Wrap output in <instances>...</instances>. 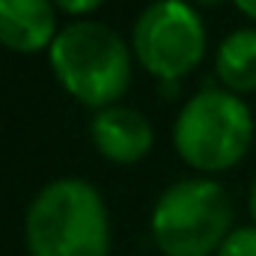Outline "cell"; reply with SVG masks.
<instances>
[{"label": "cell", "mask_w": 256, "mask_h": 256, "mask_svg": "<svg viewBox=\"0 0 256 256\" xmlns=\"http://www.w3.org/2000/svg\"><path fill=\"white\" fill-rule=\"evenodd\" d=\"M24 244L30 256H108L110 214L102 191L80 176L42 185L24 212Z\"/></svg>", "instance_id": "cell-1"}, {"label": "cell", "mask_w": 256, "mask_h": 256, "mask_svg": "<svg viewBox=\"0 0 256 256\" xmlns=\"http://www.w3.org/2000/svg\"><path fill=\"white\" fill-rule=\"evenodd\" d=\"M48 66L66 92L96 114L122 102L131 86L134 54L110 24L78 18L60 27L48 48Z\"/></svg>", "instance_id": "cell-2"}, {"label": "cell", "mask_w": 256, "mask_h": 256, "mask_svg": "<svg viewBox=\"0 0 256 256\" xmlns=\"http://www.w3.org/2000/svg\"><path fill=\"white\" fill-rule=\"evenodd\" d=\"M254 114L242 96L224 86H202L179 108L173 122L176 155L202 176L226 173L250 152Z\"/></svg>", "instance_id": "cell-3"}, {"label": "cell", "mask_w": 256, "mask_h": 256, "mask_svg": "<svg viewBox=\"0 0 256 256\" xmlns=\"http://www.w3.org/2000/svg\"><path fill=\"white\" fill-rule=\"evenodd\" d=\"M232 230V200L208 176L167 185L149 214V236L161 256H214Z\"/></svg>", "instance_id": "cell-4"}, {"label": "cell", "mask_w": 256, "mask_h": 256, "mask_svg": "<svg viewBox=\"0 0 256 256\" xmlns=\"http://www.w3.org/2000/svg\"><path fill=\"white\" fill-rule=\"evenodd\" d=\"M131 54L161 84L188 78L206 57V24L188 0H152L131 27Z\"/></svg>", "instance_id": "cell-5"}, {"label": "cell", "mask_w": 256, "mask_h": 256, "mask_svg": "<svg viewBox=\"0 0 256 256\" xmlns=\"http://www.w3.org/2000/svg\"><path fill=\"white\" fill-rule=\"evenodd\" d=\"M90 140L104 161L126 167V164L143 161L152 152L155 128L146 120V114L120 102V104H110V108L92 114Z\"/></svg>", "instance_id": "cell-6"}, {"label": "cell", "mask_w": 256, "mask_h": 256, "mask_svg": "<svg viewBox=\"0 0 256 256\" xmlns=\"http://www.w3.org/2000/svg\"><path fill=\"white\" fill-rule=\"evenodd\" d=\"M57 33V6L51 0H0V45L6 51L48 54Z\"/></svg>", "instance_id": "cell-7"}, {"label": "cell", "mask_w": 256, "mask_h": 256, "mask_svg": "<svg viewBox=\"0 0 256 256\" xmlns=\"http://www.w3.org/2000/svg\"><path fill=\"white\" fill-rule=\"evenodd\" d=\"M218 86L244 96L256 92V27H238L226 33L214 51Z\"/></svg>", "instance_id": "cell-8"}, {"label": "cell", "mask_w": 256, "mask_h": 256, "mask_svg": "<svg viewBox=\"0 0 256 256\" xmlns=\"http://www.w3.org/2000/svg\"><path fill=\"white\" fill-rule=\"evenodd\" d=\"M214 256H256V226H236Z\"/></svg>", "instance_id": "cell-9"}, {"label": "cell", "mask_w": 256, "mask_h": 256, "mask_svg": "<svg viewBox=\"0 0 256 256\" xmlns=\"http://www.w3.org/2000/svg\"><path fill=\"white\" fill-rule=\"evenodd\" d=\"M51 3L57 6V12H66L78 21V18H90L104 0H51Z\"/></svg>", "instance_id": "cell-10"}, {"label": "cell", "mask_w": 256, "mask_h": 256, "mask_svg": "<svg viewBox=\"0 0 256 256\" xmlns=\"http://www.w3.org/2000/svg\"><path fill=\"white\" fill-rule=\"evenodd\" d=\"M232 6H236L244 18H250L256 24V0H232Z\"/></svg>", "instance_id": "cell-11"}, {"label": "cell", "mask_w": 256, "mask_h": 256, "mask_svg": "<svg viewBox=\"0 0 256 256\" xmlns=\"http://www.w3.org/2000/svg\"><path fill=\"white\" fill-rule=\"evenodd\" d=\"M248 208H250V218H254V226H256V176L250 182V191H248Z\"/></svg>", "instance_id": "cell-12"}, {"label": "cell", "mask_w": 256, "mask_h": 256, "mask_svg": "<svg viewBox=\"0 0 256 256\" xmlns=\"http://www.w3.org/2000/svg\"><path fill=\"white\" fill-rule=\"evenodd\" d=\"M194 9H200V6H218V3H224V0H188Z\"/></svg>", "instance_id": "cell-13"}]
</instances>
